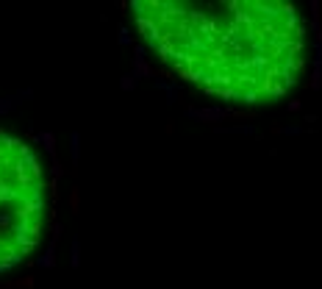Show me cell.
<instances>
[{
    "mask_svg": "<svg viewBox=\"0 0 322 289\" xmlns=\"http://www.w3.org/2000/svg\"><path fill=\"white\" fill-rule=\"evenodd\" d=\"M144 42L184 81L233 103L286 95L303 72L305 28L292 3L133 0Z\"/></svg>",
    "mask_w": 322,
    "mask_h": 289,
    "instance_id": "6da1fadb",
    "label": "cell"
},
{
    "mask_svg": "<svg viewBox=\"0 0 322 289\" xmlns=\"http://www.w3.org/2000/svg\"><path fill=\"white\" fill-rule=\"evenodd\" d=\"M28 139H34V142H39L45 148V153L50 156V162H59L56 159V136L50 131H42V133H28Z\"/></svg>",
    "mask_w": 322,
    "mask_h": 289,
    "instance_id": "7a4b0ae2",
    "label": "cell"
},
{
    "mask_svg": "<svg viewBox=\"0 0 322 289\" xmlns=\"http://www.w3.org/2000/svg\"><path fill=\"white\" fill-rule=\"evenodd\" d=\"M56 245H59V242L50 239L48 247H45V253L39 256V259H36V264L42 267V270H53V267H56Z\"/></svg>",
    "mask_w": 322,
    "mask_h": 289,
    "instance_id": "3957f363",
    "label": "cell"
},
{
    "mask_svg": "<svg viewBox=\"0 0 322 289\" xmlns=\"http://www.w3.org/2000/svg\"><path fill=\"white\" fill-rule=\"evenodd\" d=\"M78 162H81V133L72 131L70 133V164L78 167Z\"/></svg>",
    "mask_w": 322,
    "mask_h": 289,
    "instance_id": "277c9868",
    "label": "cell"
},
{
    "mask_svg": "<svg viewBox=\"0 0 322 289\" xmlns=\"http://www.w3.org/2000/svg\"><path fill=\"white\" fill-rule=\"evenodd\" d=\"M34 275H25V278H14V281H0L3 289H34Z\"/></svg>",
    "mask_w": 322,
    "mask_h": 289,
    "instance_id": "5b68a950",
    "label": "cell"
},
{
    "mask_svg": "<svg viewBox=\"0 0 322 289\" xmlns=\"http://www.w3.org/2000/svg\"><path fill=\"white\" fill-rule=\"evenodd\" d=\"M70 267L72 270L81 267V239L78 236H72V242H70Z\"/></svg>",
    "mask_w": 322,
    "mask_h": 289,
    "instance_id": "8992f818",
    "label": "cell"
},
{
    "mask_svg": "<svg viewBox=\"0 0 322 289\" xmlns=\"http://www.w3.org/2000/svg\"><path fill=\"white\" fill-rule=\"evenodd\" d=\"M70 211H72V214L81 211V189H78V187L70 189Z\"/></svg>",
    "mask_w": 322,
    "mask_h": 289,
    "instance_id": "52a82bcc",
    "label": "cell"
},
{
    "mask_svg": "<svg viewBox=\"0 0 322 289\" xmlns=\"http://www.w3.org/2000/svg\"><path fill=\"white\" fill-rule=\"evenodd\" d=\"M139 84V72L136 70H133V72H128V75H125V78H122V89H133V86H136Z\"/></svg>",
    "mask_w": 322,
    "mask_h": 289,
    "instance_id": "ba28073f",
    "label": "cell"
},
{
    "mask_svg": "<svg viewBox=\"0 0 322 289\" xmlns=\"http://www.w3.org/2000/svg\"><path fill=\"white\" fill-rule=\"evenodd\" d=\"M34 97V89H20V92H14V100H17V106L20 103H25V100H31Z\"/></svg>",
    "mask_w": 322,
    "mask_h": 289,
    "instance_id": "9c48e42d",
    "label": "cell"
},
{
    "mask_svg": "<svg viewBox=\"0 0 322 289\" xmlns=\"http://www.w3.org/2000/svg\"><path fill=\"white\" fill-rule=\"evenodd\" d=\"M61 234H64V225H61V223H50V236H53L56 242L61 239Z\"/></svg>",
    "mask_w": 322,
    "mask_h": 289,
    "instance_id": "30bf717a",
    "label": "cell"
},
{
    "mask_svg": "<svg viewBox=\"0 0 322 289\" xmlns=\"http://www.w3.org/2000/svg\"><path fill=\"white\" fill-rule=\"evenodd\" d=\"M50 173H53V178H61V175H64V164L53 162V164H50Z\"/></svg>",
    "mask_w": 322,
    "mask_h": 289,
    "instance_id": "8fae6325",
    "label": "cell"
},
{
    "mask_svg": "<svg viewBox=\"0 0 322 289\" xmlns=\"http://www.w3.org/2000/svg\"><path fill=\"white\" fill-rule=\"evenodd\" d=\"M119 42H122V45H131V31H128V28L119 31Z\"/></svg>",
    "mask_w": 322,
    "mask_h": 289,
    "instance_id": "7c38bea8",
    "label": "cell"
},
{
    "mask_svg": "<svg viewBox=\"0 0 322 289\" xmlns=\"http://www.w3.org/2000/svg\"><path fill=\"white\" fill-rule=\"evenodd\" d=\"M0 289H3V286H0Z\"/></svg>",
    "mask_w": 322,
    "mask_h": 289,
    "instance_id": "4fadbf2b",
    "label": "cell"
}]
</instances>
